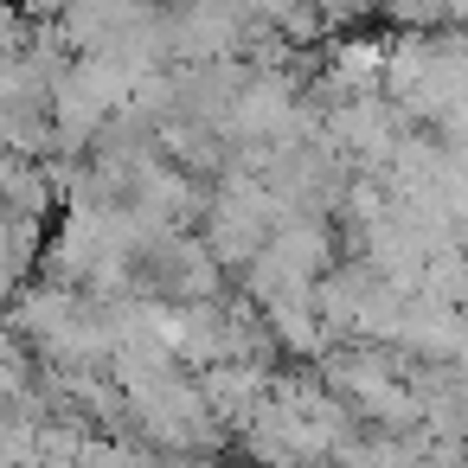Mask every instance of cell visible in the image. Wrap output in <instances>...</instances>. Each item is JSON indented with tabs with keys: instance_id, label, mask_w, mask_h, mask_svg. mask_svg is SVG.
<instances>
[{
	"instance_id": "6da1fadb",
	"label": "cell",
	"mask_w": 468,
	"mask_h": 468,
	"mask_svg": "<svg viewBox=\"0 0 468 468\" xmlns=\"http://www.w3.org/2000/svg\"><path fill=\"white\" fill-rule=\"evenodd\" d=\"M462 257H468V250H462Z\"/></svg>"
}]
</instances>
